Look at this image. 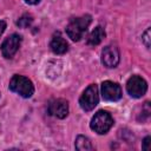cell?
<instances>
[{"label":"cell","instance_id":"6da1fadb","mask_svg":"<svg viewBox=\"0 0 151 151\" xmlns=\"http://www.w3.org/2000/svg\"><path fill=\"white\" fill-rule=\"evenodd\" d=\"M91 21H92V18L88 14L73 18L66 26V34L68 35V38H71V40L79 41L83 38L84 33L87 31V27L90 26Z\"/></svg>","mask_w":151,"mask_h":151},{"label":"cell","instance_id":"7a4b0ae2","mask_svg":"<svg viewBox=\"0 0 151 151\" xmlns=\"http://www.w3.org/2000/svg\"><path fill=\"white\" fill-rule=\"evenodd\" d=\"M9 90L24 98H29L34 93V86L32 81L28 78L19 74H15L12 77L9 81Z\"/></svg>","mask_w":151,"mask_h":151},{"label":"cell","instance_id":"3957f363","mask_svg":"<svg viewBox=\"0 0 151 151\" xmlns=\"http://www.w3.org/2000/svg\"><path fill=\"white\" fill-rule=\"evenodd\" d=\"M112 125H113V118L107 111H104V110L98 111L93 116L90 124L91 129L99 134H105L112 127Z\"/></svg>","mask_w":151,"mask_h":151},{"label":"cell","instance_id":"277c9868","mask_svg":"<svg viewBox=\"0 0 151 151\" xmlns=\"http://www.w3.org/2000/svg\"><path fill=\"white\" fill-rule=\"evenodd\" d=\"M99 101V93H98V86L96 84H91L81 94L79 98L80 107L84 111H92Z\"/></svg>","mask_w":151,"mask_h":151},{"label":"cell","instance_id":"5b68a950","mask_svg":"<svg viewBox=\"0 0 151 151\" xmlns=\"http://www.w3.org/2000/svg\"><path fill=\"white\" fill-rule=\"evenodd\" d=\"M147 84L144 78L139 76H132L126 83V91L133 98H140L146 93Z\"/></svg>","mask_w":151,"mask_h":151},{"label":"cell","instance_id":"8992f818","mask_svg":"<svg viewBox=\"0 0 151 151\" xmlns=\"http://www.w3.org/2000/svg\"><path fill=\"white\" fill-rule=\"evenodd\" d=\"M20 44H21V37L17 33H13L11 34L9 37H7L4 42L1 44V52H2V55L5 58H12L17 51L19 50L20 47Z\"/></svg>","mask_w":151,"mask_h":151},{"label":"cell","instance_id":"52a82bcc","mask_svg":"<svg viewBox=\"0 0 151 151\" xmlns=\"http://www.w3.org/2000/svg\"><path fill=\"white\" fill-rule=\"evenodd\" d=\"M101 96L107 101H117L122 98V88L117 83L106 80L101 84Z\"/></svg>","mask_w":151,"mask_h":151},{"label":"cell","instance_id":"ba28073f","mask_svg":"<svg viewBox=\"0 0 151 151\" xmlns=\"http://www.w3.org/2000/svg\"><path fill=\"white\" fill-rule=\"evenodd\" d=\"M119 59H120V54L116 46L109 45V46L104 47V50L101 52V63L104 66H106L109 68L116 67L119 63Z\"/></svg>","mask_w":151,"mask_h":151},{"label":"cell","instance_id":"9c48e42d","mask_svg":"<svg viewBox=\"0 0 151 151\" xmlns=\"http://www.w3.org/2000/svg\"><path fill=\"white\" fill-rule=\"evenodd\" d=\"M48 113L55 118L63 119L68 114V103L65 99H53L48 104Z\"/></svg>","mask_w":151,"mask_h":151},{"label":"cell","instance_id":"30bf717a","mask_svg":"<svg viewBox=\"0 0 151 151\" xmlns=\"http://www.w3.org/2000/svg\"><path fill=\"white\" fill-rule=\"evenodd\" d=\"M50 47H51V50H52L53 53H55V54H64L68 50V44L63 38V35H61L60 32H55L53 34L52 39H51Z\"/></svg>","mask_w":151,"mask_h":151},{"label":"cell","instance_id":"8fae6325","mask_svg":"<svg viewBox=\"0 0 151 151\" xmlns=\"http://www.w3.org/2000/svg\"><path fill=\"white\" fill-rule=\"evenodd\" d=\"M105 35H106V33H105L104 28L100 27V26H97L90 33V35L87 38V44L91 45V46H97V45H99L103 41V39L105 38Z\"/></svg>","mask_w":151,"mask_h":151},{"label":"cell","instance_id":"7c38bea8","mask_svg":"<svg viewBox=\"0 0 151 151\" xmlns=\"http://www.w3.org/2000/svg\"><path fill=\"white\" fill-rule=\"evenodd\" d=\"M76 149L79 151H91L93 150V146L91 144V140L87 137L79 134L76 139Z\"/></svg>","mask_w":151,"mask_h":151},{"label":"cell","instance_id":"4fadbf2b","mask_svg":"<svg viewBox=\"0 0 151 151\" xmlns=\"http://www.w3.org/2000/svg\"><path fill=\"white\" fill-rule=\"evenodd\" d=\"M33 22V17L31 14H24L17 20V25L21 28H27Z\"/></svg>","mask_w":151,"mask_h":151},{"label":"cell","instance_id":"5bb4252c","mask_svg":"<svg viewBox=\"0 0 151 151\" xmlns=\"http://www.w3.org/2000/svg\"><path fill=\"white\" fill-rule=\"evenodd\" d=\"M142 40H143V42L145 44V46H146L147 48H150V28H147V29L144 32V34H143V37H142Z\"/></svg>","mask_w":151,"mask_h":151},{"label":"cell","instance_id":"9a60e30c","mask_svg":"<svg viewBox=\"0 0 151 151\" xmlns=\"http://www.w3.org/2000/svg\"><path fill=\"white\" fill-rule=\"evenodd\" d=\"M150 140H151L150 137H145V138H144L143 145H142V149H143V150H145V151H149V150H150V143H151Z\"/></svg>","mask_w":151,"mask_h":151},{"label":"cell","instance_id":"2e32d148","mask_svg":"<svg viewBox=\"0 0 151 151\" xmlns=\"http://www.w3.org/2000/svg\"><path fill=\"white\" fill-rule=\"evenodd\" d=\"M5 29H6V22L4 20H0V37L5 32Z\"/></svg>","mask_w":151,"mask_h":151},{"label":"cell","instance_id":"e0dca14e","mask_svg":"<svg viewBox=\"0 0 151 151\" xmlns=\"http://www.w3.org/2000/svg\"><path fill=\"white\" fill-rule=\"evenodd\" d=\"M28 5H37V4H39L40 2V0H25Z\"/></svg>","mask_w":151,"mask_h":151}]
</instances>
